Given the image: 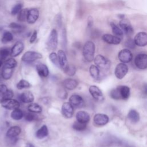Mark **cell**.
Masks as SVG:
<instances>
[{
    "instance_id": "cell-39",
    "label": "cell",
    "mask_w": 147,
    "mask_h": 147,
    "mask_svg": "<svg viewBox=\"0 0 147 147\" xmlns=\"http://www.w3.org/2000/svg\"><path fill=\"white\" fill-rule=\"evenodd\" d=\"M49 58L51 62L55 65L56 67H60L59 64V58L55 52H52L49 54Z\"/></svg>"
},
{
    "instance_id": "cell-24",
    "label": "cell",
    "mask_w": 147,
    "mask_h": 147,
    "mask_svg": "<svg viewBox=\"0 0 147 147\" xmlns=\"http://www.w3.org/2000/svg\"><path fill=\"white\" fill-rule=\"evenodd\" d=\"M36 70L38 75L40 77L46 78L49 75L48 68L44 64H42V63L38 64L36 65Z\"/></svg>"
},
{
    "instance_id": "cell-13",
    "label": "cell",
    "mask_w": 147,
    "mask_h": 147,
    "mask_svg": "<svg viewBox=\"0 0 147 147\" xmlns=\"http://www.w3.org/2000/svg\"><path fill=\"white\" fill-rule=\"evenodd\" d=\"M74 107L69 102H64L61 106V113L65 118H70L73 116Z\"/></svg>"
},
{
    "instance_id": "cell-36",
    "label": "cell",
    "mask_w": 147,
    "mask_h": 147,
    "mask_svg": "<svg viewBox=\"0 0 147 147\" xmlns=\"http://www.w3.org/2000/svg\"><path fill=\"white\" fill-rule=\"evenodd\" d=\"M17 61L14 59L10 58L7 60H6L3 67L9 68H11V69H14V68L17 66Z\"/></svg>"
},
{
    "instance_id": "cell-12",
    "label": "cell",
    "mask_w": 147,
    "mask_h": 147,
    "mask_svg": "<svg viewBox=\"0 0 147 147\" xmlns=\"http://www.w3.org/2000/svg\"><path fill=\"white\" fill-rule=\"evenodd\" d=\"M2 106L8 110H14L20 107L19 102L14 99H7L1 102Z\"/></svg>"
},
{
    "instance_id": "cell-47",
    "label": "cell",
    "mask_w": 147,
    "mask_h": 147,
    "mask_svg": "<svg viewBox=\"0 0 147 147\" xmlns=\"http://www.w3.org/2000/svg\"><path fill=\"white\" fill-rule=\"evenodd\" d=\"M37 32L36 30H34L33 32V33H32V36H30V40H29L30 42V43L34 42L36 41V40L37 38Z\"/></svg>"
},
{
    "instance_id": "cell-50",
    "label": "cell",
    "mask_w": 147,
    "mask_h": 147,
    "mask_svg": "<svg viewBox=\"0 0 147 147\" xmlns=\"http://www.w3.org/2000/svg\"><path fill=\"white\" fill-rule=\"evenodd\" d=\"M25 147H35V146L31 143H27Z\"/></svg>"
},
{
    "instance_id": "cell-18",
    "label": "cell",
    "mask_w": 147,
    "mask_h": 147,
    "mask_svg": "<svg viewBox=\"0 0 147 147\" xmlns=\"http://www.w3.org/2000/svg\"><path fill=\"white\" fill-rule=\"evenodd\" d=\"M102 38L105 42L109 44H114V45L119 44L121 42V39H122L119 37H117L115 35L110 34H103L102 37Z\"/></svg>"
},
{
    "instance_id": "cell-25",
    "label": "cell",
    "mask_w": 147,
    "mask_h": 147,
    "mask_svg": "<svg viewBox=\"0 0 147 147\" xmlns=\"http://www.w3.org/2000/svg\"><path fill=\"white\" fill-rule=\"evenodd\" d=\"M20 99L23 103H31L34 100V96L30 91H25L20 94Z\"/></svg>"
},
{
    "instance_id": "cell-41",
    "label": "cell",
    "mask_w": 147,
    "mask_h": 147,
    "mask_svg": "<svg viewBox=\"0 0 147 147\" xmlns=\"http://www.w3.org/2000/svg\"><path fill=\"white\" fill-rule=\"evenodd\" d=\"M9 27L12 29L14 32H21L23 29V27L21 25L16 22L10 23L9 25Z\"/></svg>"
},
{
    "instance_id": "cell-5",
    "label": "cell",
    "mask_w": 147,
    "mask_h": 147,
    "mask_svg": "<svg viewBox=\"0 0 147 147\" xmlns=\"http://www.w3.org/2000/svg\"><path fill=\"white\" fill-rule=\"evenodd\" d=\"M134 64L139 69H144L147 68V54H138L134 59Z\"/></svg>"
},
{
    "instance_id": "cell-44",
    "label": "cell",
    "mask_w": 147,
    "mask_h": 147,
    "mask_svg": "<svg viewBox=\"0 0 147 147\" xmlns=\"http://www.w3.org/2000/svg\"><path fill=\"white\" fill-rule=\"evenodd\" d=\"M36 118V115H34V114H33V113L32 112H29L25 114V119L27 121L29 122H31L33 121Z\"/></svg>"
},
{
    "instance_id": "cell-23",
    "label": "cell",
    "mask_w": 147,
    "mask_h": 147,
    "mask_svg": "<svg viewBox=\"0 0 147 147\" xmlns=\"http://www.w3.org/2000/svg\"><path fill=\"white\" fill-rule=\"evenodd\" d=\"M76 121L84 123H87L90 119V115L88 113L84 111H78L76 114Z\"/></svg>"
},
{
    "instance_id": "cell-22",
    "label": "cell",
    "mask_w": 147,
    "mask_h": 147,
    "mask_svg": "<svg viewBox=\"0 0 147 147\" xmlns=\"http://www.w3.org/2000/svg\"><path fill=\"white\" fill-rule=\"evenodd\" d=\"M63 86L65 89L68 90H74L78 84L77 80L72 78H67L63 82Z\"/></svg>"
},
{
    "instance_id": "cell-17",
    "label": "cell",
    "mask_w": 147,
    "mask_h": 147,
    "mask_svg": "<svg viewBox=\"0 0 147 147\" xmlns=\"http://www.w3.org/2000/svg\"><path fill=\"white\" fill-rule=\"evenodd\" d=\"M39 16V11L37 8H31L28 10L26 21L29 24H33L36 22Z\"/></svg>"
},
{
    "instance_id": "cell-6",
    "label": "cell",
    "mask_w": 147,
    "mask_h": 147,
    "mask_svg": "<svg viewBox=\"0 0 147 147\" xmlns=\"http://www.w3.org/2000/svg\"><path fill=\"white\" fill-rule=\"evenodd\" d=\"M119 26L123 32V33L127 36H131L134 32L133 28L128 20L123 18L119 21Z\"/></svg>"
},
{
    "instance_id": "cell-8",
    "label": "cell",
    "mask_w": 147,
    "mask_h": 147,
    "mask_svg": "<svg viewBox=\"0 0 147 147\" xmlns=\"http://www.w3.org/2000/svg\"><path fill=\"white\" fill-rule=\"evenodd\" d=\"M14 96L13 91L8 89L5 84H0V103L4 100L11 99Z\"/></svg>"
},
{
    "instance_id": "cell-26",
    "label": "cell",
    "mask_w": 147,
    "mask_h": 147,
    "mask_svg": "<svg viewBox=\"0 0 147 147\" xmlns=\"http://www.w3.org/2000/svg\"><path fill=\"white\" fill-rule=\"evenodd\" d=\"M48 135V129L45 125H42L36 132L35 136L38 139H42Z\"/></svg>"
},
{
    "instance_id": "cell-46",
    "label": "cell",
    "mask_w": 147,
    "mask_h": 147,
    "mask_svg": "<svg viewBox=\"0 0 147 147\" xmlns=\"http://www.w3.org/2000/svg\"><path fill=\"white\" fill-rule=\"evenodd\" d=\"M94 20L92 16H88L87 19V27L88 29H91L93 26Z\"/></svg>"
},
{
    "instance_id": "cell-10",
    "label": "cell",
    "mask_w": 147,
    "mask_h": 147,
    "mask_svg": "<svg viewBox=\"0 0 147 147\" xmlns=\"http://www.w3.org/2000/svg\"><path fill=\"white\" fill-rule=\"evenodd\" d=\"M128 67L125 63H119L115 67L114 74L115 76L119 79H121L125 77L128 72Z\"/></svg>"
},
{
    "instance_id": "cell-37",
    "label": "cell",
    "mask_w": 147,
    "mask_h": 147,
    "mask_svg": "<svg viewBox=\"0 0 147 147\" xmlns=\"http://www.w3.org/2000/svg\"><path fill=\"white\" fill-rule=\"evenodd\" d=\"M28 10V9H22L18 14V20L21 22H24L26 20Z\"/></svg>"
},
{
    "instance_id": "cell-15",
    "label": "cell",
    "mask_w": 147,
    "mask_h": 147,
    "mask_svg": "<svg viewBox=\"0 0 147 147\" xmlns=\"http://www.w3.org/2000/svg\"><path fill=\"white\" fill-rule=\"evenodd\" d=\"M93 121L97 126H103L107 124L109 121V117L105 114H96L94 115Z\"/></svg>"
},
{
    "instance_id": "cell-3",
    "label": "cell",
    "mask_w": 147,
    "mask_h": 147,
    "mask_svg": "<svg viewBox=\"0 0 147 147\" xmlns=\"http://www.w3.org/2000/svg\"><path fill=\"white\" fill-rule=\"evenodd\" d=\"M94 63L99 69L104 70L108 69L110 66V61L101 55H98L95 57Z\"/></svg>"
},
{
    "instance_id": "cell-31",
    "label": "cell",
    "mask_w": 147,
    "mask_h": 147,
    "mask_svg": "<svg viewBox=\"0 0 147 147\" xmlns=\"http://www.w3.org/2000/svg\"><path fill=\"white\" fill-rule=\"evenodd\" d=\"M10 116L11 118L14 120H20L22 119L24 117V113L21 109L17 108L13 110L12 112L11 113Z\"/></svg>"
},
{
    "instance_id": "cell-30",
    "label": "cell",
    "mask_w": 147,
    "mask_h": 147,
    "mask_svg": "<svg viewBox=\"0 0 147 147\" xmlns=\"http://www.w3.org/2000/svg\"><path fill=\"white\" fill-rule=\"evenodd\" d=\"M13 71H14V69L9 68L3 67L2 70V73H1L2 78L5 80L9 79L12 76Z\"/></svg>"
},
{
    "instance_id": "cell-40",
    "label": "cell",
    "mask_w": 147,
    "mask_h": 147,
    "mask_svg": "<svg viewBox=\"0 0 147 147\" xmlns=\"http://www.w3.org/2000/svg\"><path fill=\"white\" fill-rule=\"evenodd\" d=\"M22 9V5L21 3H17L14 5L11 10V14L13 16L18 14Z\"/></svg>"
},
{
    "instance_id": "cell-34",
    "label": "cell",
    "mask_w": 147,
    "mask_h": 147,
    "mask_svg": "<svg viewBox=\"0 0 147 147\" xmlns=\"http://www.w3.org/2000/svg\"><path fill=\"white\" fill-rule=\"evenodd\" d=\"M87 127V123L80 122L78 121L74 122L72 125V128L77 131H83Z\"/></svg>"
},
{
    "instance_id": "cell-4",
    "label": "cell",
    "mask_w": 147,
    "mask_h": 147,
    "mask_svg": "<svg viewBox=\"0 0 147 147\" xmlns=\"http://www.w3.org/2000/svg\"><path fill=\"white\" fill-rule=\"evenodd\" d=\"M42 55L40 53L34 51H27L22 56V61L25 63H32L37 59L42 58Z\"/></svg>"
},
{
    "instance_id": "cell-14",
    "label": "cell",
    "mask_w": 147,
    "mask_h": 147,
    "mask_svg": "<svg viewBox=\"0 0 147 147\" xmlns=\"http://www.w3.org/2000/svg\"><path fill=\"white\" fill-rule=\"evenodd\" d=\"M89 92L91 96L97 101L101 102L103 100L104 97L102 92L99 87L96 86H91L89 88Z\"/></svg>"
},
{
    "instance_id": "cell-49",
    "label": "cell",
    "mask_w": 147,
    "mask_h": 147,
    "mask_svg": "<svg viewBox=\"0 0 147 147\" xmlns=\"http://www.w3.org/2000/svg\"><path fill=\"white\" fill-rule=\"evenodd\" d=\"M56 17H57V18H56V22L57 24V25L59 26H61V23H62V22H61V16L60 14H58V15L56 16Z\"/></svg>"
},
{
    "instance_id": "cell-11",
    "label": "cell",
    "mask_w": 147,
    "mask_h": 147,
    "mask_svg": "<svg viewBox=\"0 0 147 147\" xmlns=\"http://www.w3.org/2000/svg\"><path fill=\"white\" fill-rule=\"evenodd\" d=\"M135 44L138 47H145L147 45V33L141 32L137 33L134 38Z\"/></svg>"
},
{
    "instance_id": "cell-28",
    "label": "cell",
    "mask_w": 147,
    "mask_h": 147,
    "mask_svg": "<svg viewBox=\"0 0 147 147\" xmlns=\"http://www.w3.org/2000/svg\"><path fill=\"white\" fill-rule=\"evenodd\" d=\"M90 74L95 80H98L100 77V69L96 65H92L89 69Z\"/></svg>"
},
{
    "instance_id": "cell-52",
    "label": "cell",
    "mask_w": 147,
    "mask_h": 147,
    "mask_svg": "<svg viewBox=\"0 0 147 147\" xmlns=\"http://www.w3.org/2000/svg\"><path fill=\"white\" fill-rule=\"evenodd\" d=\"M2 63H3V62H2V60H0V67L2 66Z\"/></svg>"
},
{
    "instance_id": "cell-9",
    "label": "cell",
    "mask_w": 147,
    "mask_h": 147,
    "mask_svg": "<svg viewBox=\"0 0 147 147\" xmlns=\"http://www.w3.org/2000/svg\"><path fill=\"white\" fill-rule=\"evenodd\" d=\"M118 59L123 63H127L131 61L133 54L129 49H123L120 51L118 55Z\"/></svg>"
},
{
    "instance_id": "cell-33",
    "label": "cell",
    "mask_w": 147,
    "mask_h": 147,
    "mask_svg": "<svg viewBox=\"0 0 147 147\" xmlns=\"http://www.w3.org/2000/svg\"><path fill=\"white\" fill-rule=\"evenodd\" d=\"M13 39V34L10 32L6 31L2 34L1 41L3 44H6L7 42L11 41Z\"/></svg>"
},
{
    "instance_id": "cell-27",
    "label": "cell",
    "mask_w": 147,
    "mask_h": 147,
    "mask_svg": "<svg viewBox=\"0 0 147 147\" xmlns=\"http://www.w3.org/2000/svg\"><path fill=\"white\" fill-rule=\"evenodd\" d=\"M127 117L129 120L132 123H134L138 122L140 120L139 113L136 110H134V109H131L129 111Z\"/></svg>"
},
{
    "instance_id": "cell-7",
    "label": "cell",
    "mask_w": 147,
    "mask_h": 147,
    "mask_svg": "<svg viewBox=\"0 0 147 147\" xmlns=\"http://www.w3.org/2000/svg\"><path fill=\"white\" fill-rule=\"evenodd\" d=\"M21 132V129L18 126H13L7 130L6 136L9 140L16 142L17 141V137Z\"/></svg>"
},
{
    "instance_id": "cell-42",
    "label": "cell",
    "mask_w": 147,
    "mask_h": 147,
    "mask_svg": "<svg viewBox=\"0 0 147 147\" xmlns=\"http://www.w3.org/2000/svg\"><path fill=\"white\" fill-rule=\"evenodd\" d=\"M67 75L68 76H74L76 73V68L74 65H68V67L66 68V69L64 71Z\"/></svg>"
},
{
    "instance_id": "cell-43",
    "label": "cell",
    "mask_w": 147,
    "mask_h": 147,
    "mask_svg": "<svg viewBox=\"0 0 147 147\" xmlns=\"http://www.w3.org/2000/svg\"><path fill=\"white\" fill-rule=\"evenodd\" d=\"M136 45L134 40L130 38L126 40L125 42V46L130 49H134L136 47Z\"/></svg>"
},
{
    "instance_id": "cell-48",
    "label": "cell",
    "mask_w": 147,
    "mask_h": 147,
    "mask_svg": "<svg viewBox=\"0 0 147 147\" xmlns=\"http://www.w3.org/2000/svg\"><path fill=\"white\" fill-rule=\"evenodd\" d=\"M142 94L145 96H147V83H144L142 88Z\"/></svg>"
},
{
    "instance_id": "cell-19",
    "label": "cell",
    "mask_w": 147,
    "mask_h": 147,
    "mask_svg": "<svg viewBox=\"0 0 147 147\" xmlns=\"http://www.w3.org/2000/svg\"><path fill=\"white\" fill-rule=\"evenodd\" d=\"M57 56H58V58H59L60 67L64 71L69 65L68 63L66 55H65V52H64V51L59 50L57 52Z\"/></svg>"
},
{
    "instance_id": "cell-16",
    "label": "cell",
    "mask_w": 147,
    "mask_h": 147,
    "mask_svg": "<svg viewBox=\"0 0 147 147\" xmlns=\"http://www.w3.org/2000/svg\"><path fill=\"white\" fill-rule=\"evenodd\" d=\"M69 102L73 107L80 108L84 105V100L83 98L78 94L72 95L69 99Z\"/></svg>"
},
{
    "instance_id": "cell-2",
    "label": "cell",
    "mask_w": 147,
    "mask_h": 147,
    "mask_svg": "<svg viewBox=\"0 0 147 147\" xmlns=\"http://www.w3.org/2000/svg\"><path fill=\"white\" fill-rule=\"evenodd\" d=\"M58 44V38H57V33L56 29H53L51 30L47 41V46L49 50L55 51L57 48Z\"/></svg>"
},
{
    "instance_id": "cell-21",
    "label": "cell",
    "mask_w": 147,
    "mask_h": 147,
    "mask_svg": "<svg viewBox=\"0 0 147 147\" xmlns=\"http://www.w3.org/2000/svg\"><path fill=\"white\" fill-rule=\"evenodd\" d=\"M121 99H127L130 96V88L126 86H119L117 87Z\"/></svg>"
},
{
    "instance_id": "cell-45",
    "label": "cell",
    "mask_w": 147,
    "mask_h": 147,
    "mask_svg": "<svg viewBox=\"0 0 147 147\" xmlns=\"http://www.w3.org/2000/svg\"><path fill=\"white\" fill-rule=\"evenodd\" d=\"M59 96L60 98L63 99H65L67 97V92L65 90H63V89L61 90L59 92Z\"/></svg>"
},
{
    "instance_id": "cell-51",
    "label": "cell",
    "mask_w": 147,
    "mask_h": 147,
    "mask_svg": "<svg viewBox=\"0 0 147 147\" xmlns=\"http://www.w3.org/2000/svg\"><path fill=\"white\" fill-rule=\"evenodd\" d=\"M118 17H119L120 18H121V19H123V18H124V17H125V16H124L123 14H119V15H118Z\"/></svg>"
},
{
    "instance_id": "cell-35",
    "label": "cell",
    "mask_w": 147,
    "mask_h": 147,
    "mask_svg": "<svg viewBox=\"0 0 147 147\" xmlns=\"http://www.w3.org/2000/svg\"><path fill=\"white\" fill-rule=\"evenodd\" d=\"M16 86L18 90H22L23 88H30L31 87V84L27 80L25 79H21L17 83Z\"/></svg>"
},
{
    "instance_id": "cell-20",
    "label": "cell",
    "mask_w": 147,
    "mask_h": 147,
    "mask_svg": "<svg viewBox=\"0 0 147 147\" xmlns=\"http://www.w3.org/2000/svg\"><path fill=\"white\" fill-rule=\"evenodd\" d=\"M24 45L21 41H17L11 49L10 55L12 57H16L18 56L24 50Z\"/></svg>"
},
{
    "instance_id": "cell-29",
    "label": "cell",
    "mask_w": 147,
    "mask_h": 147,
    "mask_svg": "<svg viewBox=\"0 0 147 147\" xmlns=\"http://www.w3.org/2000/svg\"><path fill=\"white\" fill-rule=\"evenodd\" d=\"M110 26H111V30H112V32L114 33V34L115 36L122 38L124 33H123V32L122 31V30L121 29V28L118 27L114 22H111Z\"/></svg>"
},
{
    "instance_id": "cell-32",
    "label": "cell",
    "mask_w": 147,
    "mask_h": 147,
    "mask_svg": "<svg viewBox=\"0 0 147 147\" xmlns=\"http://www.w3.org/2000/svg\"><path fill=\"white\" fill-rule=\"evenodd\" d=\"M28 110L30 112L33 113H40L42 111L41 106L36 103H33L30 104L28 107Z\"/></svg>"
},
{
    "instance_id": "cell-38",
    "label": "cell",
    "mask_w": 147,
    "mask_h": 147,
    "mask_svg": "<svg viewBox=\"0 0 147 147\" xmlns=\"http://www.w3.org/2000/svg\"><path fill=\"white\" fill-rule=\"evenodd\" d=\"M11 50L7 48H2L0 49V60H5L9 55H10Z\"/></svg>"
},
{
    "instance_id": "cell-1",
    "label": "cell",
    "mask_w": 147,
    "mask_h": 147,
    "mask_svg": "<svg viewBox=\"0 0 147 147\" xmlns=\"http://www.w3.org/2000/svg\"><path fill=\"white\" fill-rule=\"evenodd\" d=\"M95 46L91 41H87L83 48V55L84 59L88 62H91L94 59Z\"/></svg>"
}]
</instances>
